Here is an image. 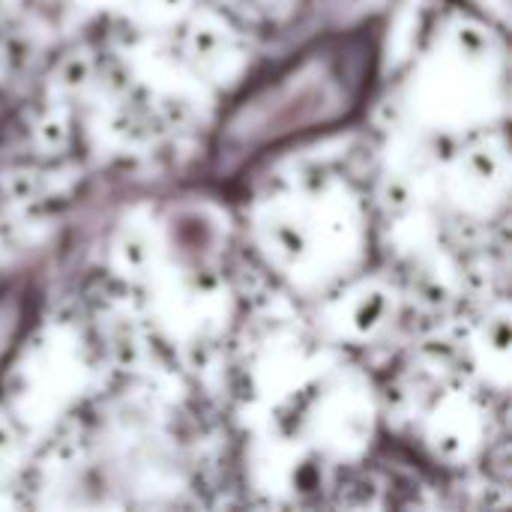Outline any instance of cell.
I'll return each instance as SVG.
<instances>
[{
    "mask_svg": "<svg viewBox=\"0 0 512 512\" xmlns=\"http://www.w3.org/2000/svg\"><path fill=\"white\" fill-rule=\"evenodd\" d=\"M378 60V21L327 33L300 48L225 111L213 141L216 171L234 174L270 150L357 117L375 87Z\"/></svg>",
    "mask_w": 512,
    "mask_h": 512,
    "instance_id": "cell-1",
    "label": "cell"
},
{
    "mask_svg": "<svg viewBox=\"0 0 512 512\" xmlns=\"http://www.w3.org/2000/svg\"><path fill=\"white\" fill-rule=\"evenodd\" d=\"M24 318H27V300L18 291H3L0 294V375L21 339Z\"/></svg>",
    "mask_w": 512,
    "mask_h": 512,
    "instance_id": "cell-2",
    "label": "cell"
}]
</instances>
